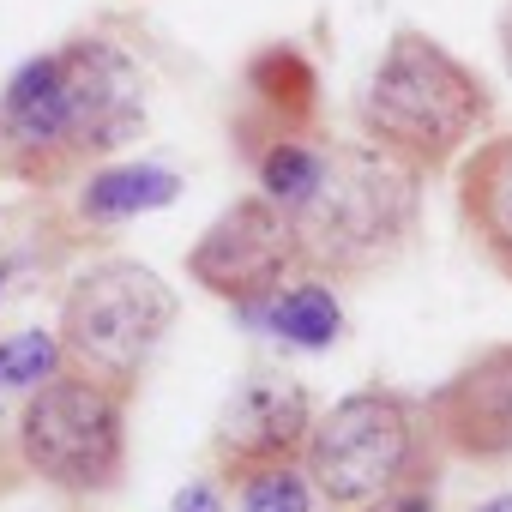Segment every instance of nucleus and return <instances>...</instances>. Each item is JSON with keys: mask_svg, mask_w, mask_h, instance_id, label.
Returning <instances> with one entry per match:
<instances>
[{"mask_svg": "<svg viewBox=\"0 0 512 512\" xmlns=\"http://www.w3.org/2000/svg\"><path fill=\"white\" fill-rule=\"evenodd\" d=\"M320 163H326V145H314V139H272L260 157H253V175H260L266 199H278L284 211H296L314 193Z\"/></svg>", "mask_w": 512, "mask_h": 512, "instance_id": "14", "label": "nucleus"}, {"mask_svg": "<svg viewBox=\"0 0 512 512\" xmlns=\"http://www.w3.org/2000/svg\"><path fill=\"white\" fill-rule=\"evenodd\" d=\"M169 512H223V482H187Z\"/></svg>", "mask_w": 512, "mask_h": 512, "instance_id": "18", "label": "nucleus"}, {"mask_svg": "<svg viewBox=\"0 0 512 512\" xmlns=\"http://www.w3.org/2000/svg\"><path fill=\"white\" fill-rule=\"evenodd\" d=\"M308 247V272L368 278L386 272L416 241L422 223V175L386 157L380 145H326L314 193L290 211Z\"/></svg>", "mask_w": 512, "mask_h": 512, "instance_id": "3", "label": "nucleus"}, {"mask_svg": "<svg viewBox=\"0 0 512 512\" xmlns=\"http://www.w3.org/2000/svg\"><path fill=\"white\" fill-rule=\"evenodd\" d=\"M175 193H181V181H175L169 163H103V169L85 175L79 211L91 223H127V217L175 205Z\"/></svg>", "mask_w": 512, "mask_h": 512, "instance_id": "12", "label": "nucleus"}, {"mask_svg": "<svg viewBox=\"0 0 512 512\" xmlns=\"http://www.w3.org/2000/svg\"><path fill=\"white\" fill-rule=\"evenodd\" d=\"M0 169H7V151H0Z\"/></svg>", "mask_w": 512, "mask_h": 512, "instance_id": "22", "label": "nucleus"}, {"mask_svg": "<svg viewBox=\"0 0 512 512\" xmlns=\"http://www.w3.org/2000/svg\"><path fill=\"white\" fill-rule=\"evenodd\" d=\"M241 512H314V482L302 464H284V470H266V476H247L235 488Z\"/></svg>", "mask_w": 512, "mask_h": 512, "instance_id": "16", "label": "nucleus"}, {"mask_svg": "<svg viewBox=\"0 0 512 512\" xmlns=\"http://www.w3.org/2000/svg\"><path fill=\"white\" fill-rule=\"evenodd\" d=\"M458 223L482 260L512 284V133H488L458 163Z\"/></svg>", "mask_w": 512, "mask_h": 512, "instance_id": "10", "label": "nucleus"}, {"mask_svg": "<svg viewBox=\"0 0 512 512\" xmlns=\"http://www.w3.org/2000/svg\"><path fill=\"white\" fill-rule=\"evenodd\" d=\"M247 326H266L278 344L314 356V350H332V344H338V332H344V308H338L332 284L302 278V284H290L284 296H272L260 314H247Z\"/></svg>", "mask_w": 512, "mask_h": 512, "instance_id": "13", "label": "nucleus"}, {"mask_svg": "<svg viewBox=\"0 0 512 512\" xmlns=\"http://www.w3.org/2000/svg\"><path fill=\"white\" fill-rule=\"evenodd\" d=\"M356 127L404 169L440 175L488 139L494 91L470 61H458L428 31H392L356 97Z\"/></svg>", "mask_w": 512, "mask_h": 512, "instance_id": "2", "label": "nucleus"}, {"mask_svg": "<svg viewBox=\"0 0 512 512\" xmlns=\"http://www.w3.org/2000/svg\"><path fill=\"white\" fill-rule=\"evenodd\" d=\"M127 386L91 374H55L19 404V458L25 470L73 500L115 494L127 482Z\"/></svg>", "mask_w": 512, "mask_h": 512, "instance_id": "6", "label": "nucleus"}, {"mask_svg": "<svg viewBox=\"0 0 512 512\" xmlns=\"http://www.w3.org/2000/svg\"><path fill=\"white\" fill-rule=\"evenodd\" d=\"M470 512H512V494H488L482 506H470Z\"/></svg>", "mask_w": 512, "mask_h": 512, "instance_id": "20", "label": "nucleus"}, {"mask_svg": "<svg viewBox=\"0 0 512 512\" xmlns=\"http://www.w3.org/2000/svg\"><path fill=\"white\" fill-rule=\"evenodd\" d=\"M422 404L446 458H464V464L512 458V344H482Z\"/></svg>", "mask_w": 512, "mask_h": 512, "instance_id": "9", "label": "nucleus"}, {"mask_svg": "<svg viewBox=\"0 0 512 512\" xmlns=\"http://www.w3.org/2000/svg\"><path fill=\"white\" fill-rule=\"evenodd\" d=\"M434 500H440V482H410V488H392V494L368 500L362 512H434Z\"/></svg>", "mask_w": 512, "mask_h": 512, "instance_id": "17", "label": "nucleus"}, {"mask_svg": "<svg viewBox=\"0 0 512 512\" xmlns=\"http://www.w3.org/2000/svg\"><path fill=\"white\" fill-rule=\"evenodd\" d=\"M175 314H181L175 290L145 260H97L61 290L55 338L73 374L139 392V374L151 368Z\"/></svg>", "mask_w": 512, "mask_h": 512, "instance_id": "5", "label": "nucleus"}, {"mask_svg": "<svg viewBox=\"0 0 512 512\" xmlns=\"http://www.w3.org/2000/svg\"><path fill=\"white\" fill-rule=\"evenodd\" d=\"M0 296H7V260H0Z\"/></svg>", "mask_w": 512, "mask_h": 512, "instance_id": "21", "label": "nucleus"}, {"mask_svg": "<svg viewBox=\"0 0 512 512\" xmlns=\"http://www.w3.org/2000/svg\"><path fill=\"white\" fill-rule=\"evenodd\" d=\"M314 398L302 380H290L284 368H253L235 380V392L223 398V416L211 428V464L217 482L241 488L247 476H266L284 464H302L308 440H314Z\"/></svg>", "mask_w": 512, "mask_h": 512, "instance_id": "8", "label": "nucleus"}, {"mask_svg": "<svg viewBox=\"0 0 512 512\" xmlns=\"http://www.w3.org/2000/svg\"><path fill=\"white\" fill-rule=\"evenodd\" d=\"M440 464H446V446L428 422V404L398 386L344 392L314 422V440L302 452V470L332 512H362L392 488L440 482Z\"/></svg>", "mask_w": 512, "mask_h": 512, "instance_id": "4", "label": "nucleus"}, {"mask_svg": "<svg viewBox=\"0 0 512 512\" xmlns=\"http://www.w3.org/2000/svg\"><path fill=\"white\" fill-rule=\"evenodd\" d=\"M247 97L272 121V139H308L320 127V73L290 43H266L247 61Z\"/></svg>", "mask_w": 512, "mask_h": 512, "instance_id": "11", "label": "nucleus"}, {"mask_svg": "<svg viewBox=\"0 0 512 512\" xmlns=\"http://www.w3.org/2000/svg\"><path fill=\"white\" fill-rule=\"evenodd\" d=\"M145 127V85L127 49L109 37H73L25 61L0 91V151L7 175L31 187H61L103 169Z\"/></svg>", "mask_w": 512, "mask_h": 512, "instance_id": "1", "label": "nucleus"}, {"mask_svg": "<svg viewBox=\"0 0 512 512\" xmlns=\"http://www.w3.org/2000/svg\"><path fill=\"white\" fill-rule=\"evenodd\" d=\"M500 61H506V73H512V0L500 7Z\"/></svg>", "mask_w": 512, "mask_h": 512, "instance_id": "19", "label": "nucleus"}, {"mask_svg": "<svg viewBox=\"0 0 512 512\" xmlns=\"http://www.w3.org/2000/svg\"><path fill=\"white\" fill-rule=\"evenodd\" d=\"M55 374H67V350H61V338H55V332L25 326V332H13L7 344H0V386H13V392H37V386H49Z\"/></svg>", "mask_w": 512, "mask_h": 512, "instance_id": "15", "label": "nucleus"}, {"mask_svg": "<svg viewBox=\"0 0 512 512\" xmlns=\"http://www.w3.org/2000/svg\"><path fill=\"white\" fill-rule=\"evenodd\" d=\"M308 272V247H302V229L296 217L266 199V193H241L235 205H223L205 235L187 247V278L229 302L241 320L260 314L272 296H284L290 284H302Z\"/></svg>", "mask_w": 512, "mask_h": 512, "instance_id": "7", "label": "nucleus"}]
</instances>
